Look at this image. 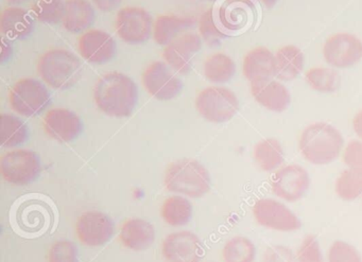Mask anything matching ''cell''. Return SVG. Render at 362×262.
Here are the masks:
<instances>
[{
  "instance_id": "cell-38",
  "label": "cell",
  "mask_w": 362,
  "mask_h": 262,
  "mask_svg": "<svg viewBox=\"0 0 362 262\" xmlns=\"http://www.w3.org/2000/svg\"><path fill=\"white\" fill-rule=\"evenodd\" d=\"M343 162L351 169L362 171V143L353 141L345 148Z\"/></svg>"
},
{
  "instance_id": "cell-17",
  "label": "cell",
  "mask_w": 362,
  "mask_h": 262,
  "mask_svg": "<svg viewBox=\"0 0 362 262\" xmlns=\"http://www.w3.org/2000/svg\"><path fill=\"white\" fill-rule=\"evenodd\" d=\"M255 16L253 0H223L217 11L218 22L228 35L245 31Z\"/></svg>"
},
{
  "instance_id": "cell-7",
  "label": "cell",
  "mask_w": 362,
  "mask_h": 262,
  "mask_svg": "<svg viewBox=\"0 0 362 262\" xmlns=\"http://www.w3.org/2000/svg\"><path fill=\"white\" fill-rule=\"evenodd\" d=\"M39 155L31 150H13L0 158V173L8 183L25 186L33 183L41 173Z\"/></svg>"
},
{
  "instance_id": "cell-27",
  "label": "cell",
  "mask_w": 362,
  "mask_h": 262,
  "mask_svg": "<svg viewBox=\"0 0 362 262\" xmlns=\"http://www.w3.org/2000/svg\"><path fill=\"white\" fill-rule=\"evenodd\" d=\"M29 131L27 124L11 114L0 116V145L4 148H16L26 143Z\"/></svg>"
},
{
  "instance_id": "cell-37",
  "label": "cell",
  "mask_w": 362,
  "mask_h": 262,
  "mask_svg": "<svg viewBox=\"0 0 362 262\" xmlns=\"http://www.w3.org/2000/svg\"><path fill=\"white\" fill-rule=\"evenodd\" d=\"M298 262H324L319 242L315 237L306 236L298 251Z\"/></svg>"
},
{
  "instance_id": "cell-12",
  "label": "cell",
  "mask_w": 362,
  "mask_h": 262,
  "mask_svg": "<svg viewBox=\"0 0 362 262\" xmlns=\"http://www.w3.org/2000/svg\"><path fill=\"white\" fill-rule=\"evenodd\" d=\"M310 179L306 169L298 165L284 167L273 175L271 181L273 193L288 202H296L306 193Z\"/></svg>"
},
{
  "instance_id": "cell-45",
  "label": "cell",
  "mask_w": 362,
  "mask_h": 262,
  "mask_svg": "<svg viewBox=\"0 0 362 262\" xmlns=\"http://www.w3.org/2000/svg\"><path fill=\"white\" fill-rule=\"evenodd\" d=\"M205 1H215V0H205Z\"/></svg>"
},
{
  "instance_id": "cell-10",
  "label": "cell",
  "mask_w": 362,
  "mask_h": 262,
  "mask_svg": "<svg viewBox=\"0 0 362 262\" xmlns=\"http://www.w3.org/2000/svg\"><path fill=\"white\" fill-rule=\"evenodd\" d=\"M323 56L334 69H349L361 61L362 42L349 33H337L326 40Z\"/></svg>"
},
{
  "instance_id": "cell-33",
  "label": "cell",
  "mask_w": 362,
  "mask_h": 262,
  "mask_svg": "<svg viewBox=\"0 0 362 262\" xmlns=\"http://www.w3.org/2000/svg\"><path fill=\"white\" fill-rule=\"evenodd\" d=\"M336 192L342 200L353 201L362 194V171L347 169L336 181Z\"/></svg>"
},
{
  "instance_id": "cell-44",
  "label": "cell",
  "mask_w": 362,
  "mask_h": 262,
  "mask_svg": "<svg viewBox=\"0 0 362 262\" xmlns=\"http://www.w3.org/2000/svg\"><path fill=\"white\" fill-rule=\"evenodd\" d=\"M12 5H22V4L27 3L29 0H8Z\"/></svg>"
},
{
  "instance_id": "cell-9",
  "label": "cell",
  "mask_w": 362,
  "mask_h": 262,
  "mask_svg": "<svg viewBox=\"0 0 362 262\" xmlns=\"http://www.w3.org/2000/svg\"><path fill=\"white\" fill-rule=\"evenodd\" d=\"M167 63L154 62L141 75V82L148 94L156 100L170 101L181 93L182 81Z\"/></svg>"
},
{
  "instance_id": "cell-16",
  "label": "cell",
  "mask_w": 362,
  "mask_h": 262,
  "mask_svg": "<svg viewBox=\"0 0 362 262\" xmlns=\"http://www.w3.org/2000/svg\"><path fill=\"white\" fill-rule=\"evenodd\" d=\"M78 50L90 64L103 65L115 56L116 43L113 37L99 29L88 30L78 40Z\"/></svg>"
},
{
  "instance_id": "cell-26",
  "label": "cell",
  "mask_w": 362,
  "mask_h": 262,
  "mask_svg": "<svg viewBox=\"0 0 362 262\" xmlns=\"http://www.w3.org/2000/svg\"><path fill=\"white\" fill-rule=\"evenodd\" d=\"M203 73L211 83H228L236 73V64L228 54H214L204 61Z\"/></svg>"
},
{
  "instance_id": "cell-22",
  "label": "cell",
  "mask_w": 362,
  "mask_h": 262,
  "mask_svg": "<svg viewBox=\"0 0 362 262\" xmlns=\"http://www.w3.org/2000/svg\"><path fill=\"white\" fill-rule=\"evenodd\" d=\"M35 27L33 16L24 8L16 6L6 8L0 16V31L9 39H26L33 32Z\"/></svg>"
},
{
  "instance_id": "cell-8",
  "label": "cell",
  "mask_w": 362,
  "mask_h": 262,
  "mask_svg": "<svg viewBox=\"0 0 362 262\" xmlns=\"http://www.w3.org/2000/svg\"><path fill=\"white\" fill-rule=\"evenodd\" d=\"M153 18L144 8L124 7L116 16V32L119 39L129 45H139L147 42L153 33Z\"/></svg>"
},
{
  "instance_id": "cell-29",
  "label": "cell",
  "mask_w": 362,
  "mask_h": 262,
  "mask_svg": "<svg viewBox=\"0 0 362 262\" xmlns=\"http://www.w3.org/2000/svg\"><path fill=\"white\" fill-rule=\"evenodd\" d=\"M254 158H255L256 164L262 171L271 172L283 164V147L277 139H264L255 145Z\"/></svg>"
},
{
  "instance_id": "cell-11",
  "label": "cell",
  "mask_w": 362,
  "mask_h": 262,
  "mask_svg": "<svg viewBox=\"0 0 362 262\" xmlns=\"http://www.w3.org/2000/svg\"><path fill=\"white\" fill-rule=\"evenodd\" d=\"M254 217L259 225L279 232H294L302 227V222L283 203L273 198H262L253 207Z\"/></svg>"
},
{
  "instance_id": "cell-3",
  "label": "cell",
  "mask_w": 362,
  "mask_h": 262,
  "mask_svg": "<svg viewBox=\"0 0 362 262\" xmlns=\"http://www.w3.org/2000/svg\"><path fill=\"white\" fill-rule=\"evenodd\" d=\"M298 145L303 156L311 164L327 165L339 157L344 139L332 124L319 122L303 131Z\"/></svg>"
},
{
  "instance_id": "cell-39",
  "label": "cell",
  "mask_w": 362,
  "mask_h": 262,
  "mask_svg": "<svg viewBox=\"0 0 362 262\" xmlns=\"http://www.w3.org/2000/svg\"><path fill=\"white\" fill-rule=\"evenodd\" d=\"M262 262H296V259L289 247L273 245L264 251Z\"/></svg>"
},
{
  "instance_id": "cell-18",
  "label": "cell",
  "mask_w": 362,
  "mask_h": 262,
  "mask_svg": "<svg viewBox=\"0 0 362 262\" xmlns=\"http://www.w3.org/2000/svg\"><path fill=\"white\" fill-rule=\"evenodd\" d=\"M46 134L59 143H71L81 134L83 124L77 114L67 109H52L44 117Z\"/></svg>"
},
{
  "instance_id": "cell-32",
  "label": "cell",
  "mask_w": 362,
  "mask_h": 262,
  "mask_svg": "<svg viewBox=\"0 0 362 262\" xmlns=\"http://www.w3.org/2000/svg\"><path fill=\"white\" fill-rule=\"evenodd\" d=\"M256 249L250 239L234 237L224 245L222 258L224 262H253Z\"/></svg>"
},
{
  "instance_id": "cell-21",
  "label": "cell",
  "mask_w": 362,
  "mask_h": 262,
  "mask_svg": "<svg viewBox=\"0 0 362 262\" xmlns=\"http://www.w3.org/2000/svg\"><path fill=\"white\" fill-rule=\"evenodd\" d=\"M196 24L192 16H180L175 14H163L154 20L153 41L158 45L166 47L177 37L187 32Z\"/></svg>"
},
{
  "instance_id": "cell-41",
  "label": "cell",
  "mask_w": 362,
  "mask_h": 262,
  "mask_svg": "<svg viewBox=\"0 0 362 262\" xmlns=\"http://www.w3.org/2000/svg\"><path fill=\"white\" fill-rule=\"evenodd\" d=\"M13 54V47H12L11 42L9 37H4L1 39V54H0V62L5 63L6 61L10 60Z\"/></svg>"
},
{
  "instance_id": "cell-30",
  "label": "cell",
  "mask_w": 362,
  "mask_h": 262,
  "mask_svg": "<svg viewBox=\"0 0 362 262\" xmlns=\"http://www.w3.org/2000/svg\"><path fill=\"white\" fill-rule=\"evenodd\" d=\"M305 80L313 90L323 94H329L339 90L340 76L336 71L327 67H313L305 73Z\"/></svg>"
},
{
  "instance_id": "cell-6",
  "label": "cell",
  "mask_w": 362,
  "mask_h": 262,
  "mask_svg": "<svg viewBox=\"0 0 362 262\" xmlns=\"http://www.w3.org/2000/svg\"><path fill=\"white\" fill-rule=\"evenodd\" d=\"M50 101L52 97L47 88L33 78L20 80L10 90V107L24 117H33L43 113Z\"/></svg>"
},
{
  "instance_id": "cell-19",
  "label": "cell",
  "mask_w": 362,
  "mask_h": 262,
  "mask_svg": "<svg viewBox=\"0 0 362 262\" xmlns=\"http://www.w3.org/2000/svg\"><path fill=\"white\" fill-rule=\"evenodd\" d=\"M243 71L251 84L272 80L276 77L274 54L266 47L254 48L243 59Z\"/></svg>"
},
{
  "instance_id": "cell-25",
  "label": "cell",
  "mask_w": 362,
  "mask_h": 262,
  "mask_svg": "<svg viewBox=\"0 0 362 262\" xmlns=\"http://www.w3.org/2000/svg\"><path fill=\"white\" fill-rule=\"evenodd\" d=\"M276 77L281 81H292L298 77L304 69V54L296 46H285L276 52Z\"/></svg>"
},
{
  "instance_id": "cell-43",
  "label": "cell",
  "mask_w": 362,
  "mask_h": 262,
  "mask_svg": "<svg viewBox=\"0 0 362 262\" xmlns=\"http://www.w3.org/2000/svg\"><path fill=\"white\" fill-rule=\"evenodd\" d=\"M262 1L264 3V5L268 8V9H272V8L276 5L279 0H262Z\"/></svg>"
},
{
  "instance_id": "cell-28",
  "label": "cell",
  "mask_w": 362,
  "mask_h": 262,
  "mask_svg": "<svg viewBox=\"0 0 362 262\" xmlns=\"http://www.w3.org/2000/svg\"><path fill=\"white\" fill-rule=\"evenodd\" d=\"M160 215L168 225L173 227L186 225L192 219V203L183 196H170L163 203Z\"/></svg>"
},
{
  "instance_id": "cell-1",
  "label": "cell",
  "mask_w": 362,
  "mask_h": 262,
  "mask_svg": "<svg viewBox=\"0 0 362 262\" xmlns=\"http://www.w3.org/2000/svg\"><path fill=\"white\" fill-rule=\"evenodd\" d=\"M94 100L97 107L110 117H129L136 107L139 88L126 73L111 71L95 84Z\"/></svg>"
},
{
  "instance_id": "cell-13",
  "label": "cell",
  "mask_w": 362,
  "mask_h": 262,
  "mask_svg": "<svg viewBox=\"0 0 362 262\" xmlns=\"http://www.w3.org/2000/svg\"><path fill=\"white\" fill-rule=\"evenodd\" d=\"M162 254L167 262H200L204 255V246L196 234L183 230L165 238Z\"/></svg>"
},
{
  "instance_id": "cell-5",
  "label": "cell",
  "mask_w": 362,
  "mask_h": 262,
  "mask_svg": "<svg viewBox=\"0 0 362 262\" xmlns=\"http://www.w3.org/2000/svg\"><path fill=\"white\" fill-rule=\"evenodd\" d=\"M199 114L207 121L223 124L230 121L239 109L234 92L222 86H209L199 93L196 99Z\"/></svg>"
},
{
  "instance_id": "cell-31",
  "label": "cell",
  "mask_w": 362,
  "mask_h": 262,
  "mask_svg": "<svg viewBox=\"0 0 362 262\" xmlns=\"http://www.w3.org/2000/svg\"><path fill=\"white\" fill-rule=\"evenodd\" d=\"M199 35L206 45L211 47L219 46L223 40L230 35L226 32L218 22L217 16L213 8L206 10L199 18Z\"/></svg>"
},
{
  "instance_id": "cell-15",
  "label": "cell",
  "mask_w": 362,
  "mask_h": 262,
  "mask_svg": "<svg viewBox=\"0 0 362 262\" xmlns=\"http://www.w3.org/2000/svg\"><path fill=\"white\" fill-rule=\"evenodd\" d=\"M76 232L82 244L97 247L105 244L114 234L111 218L100 211H88L78 219Z\"/></svg>"
},
{
  "instance_id": "cell-40",
  "label": "cell",
  "mask_w": 362,
  "mask_h": 262,
  "mask_svg": "<svg viewBox=\"0 0 362 262\" xmlns=\"http://www.w3.org/2000/svg\"><path fill=\"white\" fill-rule=\"evenodd\" d=\"M95 7L103 12H113L122 6V0H92Z\"/></svg>"
},
{
  "instance_id": "cell-23",
  "label": "cell",
  "mask_w": 362,
  "mask_h": 262,
  "mask_svg": "<svg viewBox=\"0 0 362 262\" xmlns=\"http://www.w3.org/2000/svg\"><path fill=\"white\" fill-rule=\"evenodd\" d=\"M96 14L88 0H65L62 25L73 35L86 32L94 24Z\"/></svg>"
},
{
  "instance_id": "cell-42",
  "label": "cell",
  "mask_w": 362,
  "mask_h": 262,
  "mask_svg": "<svg viewBox=\"0 0 362 262\" xmlns=\"http://www.w3.org/2000/svg\"><path fill=\"white\" fill-rule=\"evenodd\" d=\"M353 129L357 136L362 139V111L358 112L354 117Z\"/></svg>"
},
{
  "instance_id": "cell-35",
  "label": "cell",
  "mask_w": 362,
  "mask_h": 262,
  "mask_svg": "<svg viewBox=\"0 0 362 262\" xmlns=\"http://www.w3.org/2000/svg\"><path fill=\"white\" fill-rule=\"evenodd\" d=\"M328 262H362V258L353 245L336 241L328 251Z\"/></svg>"
},
{
  "instance_id": "cell-2",
  "label": "cell",
  "mask_w": 362,
  "mask_h": 262,
  "mask_svg": "<svg viewBox=\"0 0 362 262\" xmlns=\"http://www.w3.org/2000/svg\"><path fill=\"white\" fill-rule=\"evenodd\" d=\"M37 73L44 83L58 90L75 86L82 77V63L76 54L63 48H54L37 60Z\"/></svg>"
},
{
  "instance_id": "cell-20",
  "label": "cell",
  "mask_w": 362,
  "mask_h": 262,
  "mask_svg": "<svg viewBox=\"0 0 362 262\" xmlns=\"http://www.w3.org/2000/svg\"><path fill=\"white\" fill-rule=\"evenodd\" d=\"M251 94L260 105L275 113L285 112L291 102L289 90L274 80L252 83Z\"/></svg>"
},
{
  "instance_id": "cell-14",
  "label": "cell",
  "mask_w": 362,
  "mask_h": 262,
  "mask_svg": "<svg viewBox=\"0 0 362 262\" xmlns=\"http://www.w3.org/2000/svg\"><path fill=\"white\" fill-rule=\"evenodd\" d=\"M200 35L186 32L164 47L163 58L170 69L182 76L188 75L192 69V56L202 48Z\"/></svg>"
},
{
  "instance_id": "cell-34",
  "label": "cell",
  "mask_w": 362,
  "mask_h": 262,
  "mask_svg": "<svg viewBox=\"0 0 362 262\" xmlns=\"http://www.w3.org/2000/svg\"><path fill=\"white\" fill-rule=\"evenodd\" d=\"M65 1L63 0H35L33 18L43 24L57 25L62 23L64 16Z\"/></svg>"
},
{
  "instance_id": "cell-36",
  "label": "cell",
  "mask_w": 362,
  "mask_h": 262,
  "mask_svg": "<svg viewBox=\"0 0 362 262\" xmlns=\"http://www.w3.org/2000/svg\"><path fill=\"white\" fill-rule=\"evenodd\" d=\"M48 260L49 262H79L78 249L71 241H57L50 249Z\"/></svg>"
},
{
  "instance_id": "cell-4",
  "label": "cell",
  "mask_w": 362,
  "mask_h": 262,
  "mask_svg": "<svg viewBox=\"0 0 362 262\" xmlns=\"http://www.w3.org/2000/svg\"><path fill=\"white\" fill-rule=\"evenodd\" d=\"M164 181L169 191L192 198H202L211 189L209 171L192 158H183L169 165Z\"/></svg>"
},
{
  "instance_id": "cell-24",
  "label": "cell",
  "mask_w": 362,
  "mask_h": 262,
  "mask_svg": "<svg viewBox=\"0 0 362 262\" xmlns=\"http://www.w3.org/2000/svg\"><path fill=\"white\" fill-rule=\"evenodd\" d=\"M119 239L127 249L145 251L153 244L156 230L153 225L146 220H127L120 230Z\"/></svg>"
}]
</instances>
